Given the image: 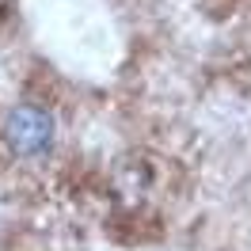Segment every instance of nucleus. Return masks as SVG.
<instances>
[{
	"instance_id": "nucleus-1",
	"label": "nucleus",
	"mask_w": 251,
	"mask_h": 251,
	"mask_svg": "<svg viewBox=\"0 0 251 251\" xmlns=\"http://www.w3.org/2000/svg\"><path fill=\"white\" fill-rule=\"evenodd\" d=\"M53 133H57L53 114H50L46 107H38V103H19V107H12L8 118H4V141L23 160L46 156L50 145H53Z\"/></svg>"
}]
</instances>
